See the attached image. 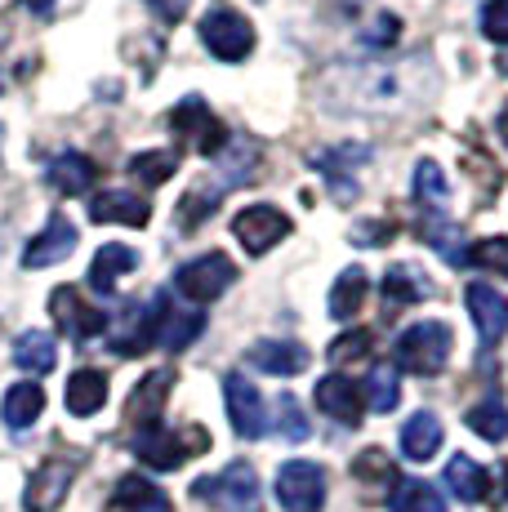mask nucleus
Segmentation results:
<instances>
[{"mask_svg":"<svg viewBox=\"0 0 508 512\" xmlns=\"http://www.w3.org/2000/svg\"><path fill=\"white\" fill-rule=\"evenodd\" d=\"M232 236L246 245V254H268L290 236V214H281L277 205H246L232 219Z\"/></svg>","mask_w":508,"mask_h":512,"instance_id":"1a4fd4ad","label":"nucleus"},{"mask_svg":"<svg viewBox=\"0 0 508 512\" xmlns=\"http://www.w3.org/2000/svg\"><path fill=\"white\" fill-rule=\"evenodd\" d=\"M468 428L477 432L482 441H504L508 437V406L500 397H486L468 410Z\"/></svg>","mask_w":508,"mask_h":512,"instance_id":"7c9ffc66","label":"nucleus"},{"mask_svg":"<svg viewBox=\"0 0 508 512\" xmlns=\"http://www.w3.org/2000/svg\"><path fill=\"white\" fill-rule=\"evenodd\" d=\"M250 366L263 370V374H281V379H290V374H304L308 370V348L295 339H263L254 343V348L246 352Z\"/></svg>","mask_w":508,"mask_h":512,"instance_id":"f3484780","label":"nucleus"},{"mask_svg":"<svg viewBox=\"0 0 508 512\" xmlns=\"http://www.w3.org/2000/svg\"><path fill=\"white\" fill-rule=\"evenodd\" d=\"M201 45L210 49L219 63H241L254 49V27L246 14H237L232 5H214L201 18Z\"/></svg>","mask_w":508,"mask_h":512,"instance_id":"39448f33","label":"nucleus"},{"mask_svg":"<svg viewBox=\"0 0 508 512\" xmlns=\"http://www.w3.org/2000/svg\"><path fill=\"white\" fill-rule=\"evenodd\" d=\"M148 5L165 18V23H179V18L188 14V0H148Z\"/></svg>","mask_w":508,"mask_h":512,"instance_id":"79ce46f5","label":"nucleus"},{"mask_svg":"<svg viewBox=\"0 0 508 512\" xmlns=\"http://www.w3.org/2000/svg\"><path fill=\"white\" fill-rule=\"evenodd\" d=\"M85 210H90L94 223H125V228H148V219H152V205L143 196L125 192V187H107Z\"/></svg>","mask_w":508,"mask_h":512,"instance_id":"dca6fc26","label":"nucleus"},{"mask_svg":"<svg viewBox=\"0 0 508 512\" xmlns=\"http://www.w3.org/2000/svg\"><path fill=\"white\" fill-rule=\"evenodd\" d=\"M134 268H139V250H130V245H121V241L99 245V254H94V263H90V290L116 294V281Z\"/></svg>","mask_w":508,"mask_h":512,"instance_id":"6ab92c4d","label":"nucleus"},{"mask_svg":"<svg viewBox=\"0 0 508 512\" xmlns=\"http://www.w3.org/2000/svg\"><path fill=\"white\" fill-rule=\"evenodd\" d=\"M495 134H500V139H504V147H508V103H504V112L495 116Z\"/></svg>","mask_w":508,"mask_h":512,"instance_id":"c03bdc74","label":"nucleus"},{"mask_svg":"<svg viewBox=\"0 0 508 512\" xmlns=\"http://www.w3.org/2000/svg\"><path fill=\"white\" fill-rule=\"evenodd\" d=\"M99 179V170H94V161L85 152H58L50 161V170H45V183L54 187L58 196H85Z\"/></svg>","mask_w":508,"mask_h":512,"instance_id":"a211bd4d","label":"nucleus"},{"mask_svg":"<svg viewBox=\"0 0 508 512\" xmlns=\"http://www.w3.org/2000/svg\"><path fill=\"white\" fill-rule=\"evenodd\" d=\"M170 388H174V370H152L139 379V388L125 397V423L130 428H156L161 423V410L170 401Z\"/></svg>","mask_w":508,"mask_h":512,"instance_id":"f8f14e48","label":"nucleus"},{"mask_svg":"<svg viewBox=\"0 0 508 512\" xmlns=\"http://www.w3.org/2000/svg\"><path fill=\"white\" fill-rule=\"evenodd\" d=\"M27 9H32V14H41V18H50L54 14V0H23Z\"/></svg>","mask_w":508,"mask_h":512,"instance_id":"37998d69","label":"nucleus"},{"mask_svg":"<svg viewBox=\"0 0 508 512\" xmlns=\"http://www.w3.org/2000/svg\"><path fill=\"white\" fill-rule=\"evenodd\" d=\"M205 330V312H170V317L161 321V334H156V343H161L165 352H183L188 343H197Z\"/></svg>","mask_w":508,"mask_h":512,"instance_id":"c85d7f7f","label":"nucleus"},{"mask_svg":"<svg viewBox=\"0 0 508 512\" xmlns=\"http://www.w3.org/2000/svg\"><path fill=\"white\" fill-rule=\"evenodd\" d=\"M112 508L116 512H170V499H165L148 477H121L116 481Z\"/></svg>","mask_w":508,"mask_h":512,"instance_id":"a878e982","label":"nucleus"},{"mask_svg":"<svg viewBox=\"0 0 508 512\" xmlns=\"http://www.w3.org/2000/svg\"><path fill=\"white\" fill-rule=\"evenodd\" d=\"M277 504L286 512H321L326 508V468L312 459H290L277 472Z\"/></svg>","mask_w":508,"mask_h":512,"instance_id":"423d86ee","label":"nucleus"},{"mask_svg":"<svg viewBox=\"0 0 508 512\" xmlns=\"http://www.w3.org/2000/svg\"><path fill=\"white\" fill-rule=\"evenodd\" d=\"M174 170H179V156L174 152H139L130 161V174L139 179L143 187H161L174 179Z\"/></svg>","mask_w":508,"mask_h":512,"instance_id":"72a5a7b5","label":"nucleus"},{"mask_svg":"<svg viewBox=\"0 0 508 512\" xmlns=\"http://www.w3.org/2000/svg\"><path fill=\"white\" fill-rule=\"evenodd\" d=\"M419 236H424L428 245H433L437 254H442L446 263H468V254H464V245H459V228L455 223H446V219H424L419 223Z\"/></svg>","mask_w":508,"mask_h":512,"instance_id":"473e14b6","label":"nucleus"},{"mask_svg":"<svg viewBox=\"0 0 508 512\" xmlns=\"http://www.w3.org/2000/svg\"><path fill=\"white\" fill-rule=\"evenodd\" d=\"M214 201H219V192H197V187H192V192L183 196V205H179V228L205 223L214 214Z\"/></svg>","mask_w":508,"mask_h":512,"instance_id":"58836bf2","label":"nucleus"},{"mask_svg":"<svg viewBox=\"0 0 508 512\" xmlns=\"http://www.w3.org/2000/svg\"><path fill=\"white\" fill-rule=\"evenodd\" d=\"M130 450L143 459L148 468L156 472H174V468H183L197 450H210V437H205L201 428H183V432H174V428H143V432H134V441H130Z\"/></svg>","mask_w":508,"mask_h":512,"instance_id":"7ed1b4c3","label":"nucleus"},{"mask_svg":"<svg viewBox=\"0 0 508 512\" xmlns=\"http://www.w3.org/2000/svg\"><path fill=\"white\" fill-rule=\"evenodd\" d=\"M223 406H228L232 432L246 441H259L268 432V406H263L259 388L246 379V374H228L223 379Z\"/></svg>","mask_w":508,"mask_h":512,"instance_id":"6e6552de","label":"nucleus"},{"mask_svg":"<svg viewBox=\"0 0 508 512\" xmlns=\"http://www.w3.org/2000/svg\"><path fill=\"white\" fill-rule=\"evenodd\" d=\"M482 36L495 45H508V0H491L482 9Z\"/></svg>","mask_w":508,"mask_h":512,"instance_id":"ea45409f","label":"nucleus"},{"mask_svg":"<svg viewBox=\"0 0 508 512\" xmlns=\"http://www.w3.org/2000/svg\"><path fill=\"white\" fill-rule=\"evenodd\" d=\"M353 472H357L361 481H366V486H375V481H384L388 490L397 486V468L388 464V455H384V450H361V455H357V464H353Z\"/></svg>","mask_w":508,"mask_h":512,"instance_id":"f704fd0d","label":"nucleus"},{"mask_svg":"<svg viewBox=\"0 0 508 512\" xmlns=\"http://www.w3.org/2000/svg\"><path fill=\"white\" fill-rule=\"evenodd\" d=\"M410 192H415V201H424L428 210H442L446 196H451V183H446V174H442V165L437 161H419Z\"/></svg>","mask_w":508,"mask_h":512,"instance_id":"2f4dec72","label":"nucleus"},{"mask_svg":"<svg viewBox=\"0 0 508 512\" xmlns=\"http://www.w3.org/2000/svg\"><path fill=\"white\" fill-rule=\"evenodd\" d=\"M370 348H375V334L370 330H348V334H339V339L330 343V361H335V366H348V361L366 357Z\"/></svg>","mask_w":508,"mask_h":512,"instance_id":"e433bc0d","label":"nucleus"},{"mask_svg":"<svg viewBox=\"0 0 508 512\" xmlns=\"http://www.w3.org/2000/svg\"><path fill=\"white\" fill-rule=\"evenodd\" d=\"M388 512H446V499L428 481L397 477V486L388 490Z\"/></svg>","mask_w":508,"mask_h":512,"instance_id":"bb28decb","label":"nucleus"},{"mask_svg":"<svg viewBox=\"0 0 508 512\" xmlns=\"http://www.w3.org/2000/svg\"><path fill=\"white\" fill-rule=\"evenodd\" d=\"M76 250V228L67 214H50V223H45L41 232L27 241L23 250V268L36 272V268H54V263H63L67 254Z\"/></svg>","mask_w":508,"mask_h":512,"instance_id":"ddd939ff","label":"nucleus"},{"mask_svg":"<svg viewBox=\"0 0 508 512\" xmlns=\"http://www.w3.org/2000/svg\"><path fill=\"white\" fill-rule=\"evenodd\" d=\"M107 406V374L103 370H76L67 379V410L76 419H90Z\"/></svg>","mask_w":508,"mask_h":512,"instance_id":"412c9836","label":"nucleus"},{"mask_svg":"<svg viewBox=\"0 0 508 512\" xmlns=\"http://www.w3.org/2000/svg\"><path fill=\"white\" fill-rule=\"evenodd\" d=\"M370 294V277L361 268H344L330 285V317L335 321H353L361 312V299Z\"/></svg>","mask_w":508,"mask_h":512,"instance_id":"393cba45","label":"nucleus"},{"mask_svg":"<svg viewBox=\"0 0 508 512\" xmlns=\"http://www.w3.org/2000/svg\"><path fill=\"white\" fill-rule=\"evenodd\" d=\"M170 130L188 147H197L201 156H214L223 143H228V134H223V125L210 116L205 98H183V103L170 112Z\"/></svg>","mask_w":508,"mask_h":512,"instance_id":"9d476101","label":"nucleus"},{"mask_svg":"<svg viewBox=\"0 0 508 512\" xmlns=\"http://www.w3.org/2000/svg\"><path fill=\"white\" fill-rule=\"evenodd\" d=\"M14 361H18V370H27V374L54 370V361H58V339H54L50 330H27V334H18V339H14Z\"/></svg>","mask_w":508,"mask_h":512,"instance_id":"b1692460","label":"nucleus"},{"mask_svg":"<svg viewBox=\"0 0 508 512\" xmlns=\"http://www.w3.org/2000/svg\"><path fill=\"white\" fill-rule=\"evenodd\" d=\"M317 406L335 423H344V428H357L361 415H366V397H361V388L348 374H326L317 383Z\"/></svg>","mask_w":508,"mask_h":512,"instance_id":"2eb2a0df","label":"nucleus"},{"mask_svg":"<svg viewBox=\"0 0 508 512\" xmlns=\"http://www.w3.org/2000/svg\"><path fill=\"white\" fill-rule=\"evenodd\" d=\"M468 259H473L482 272H500V277H508V236H491V241H477Z\"/></svg>","mask_w":508,"mask_h":512,"instance_id":"4c0bfd02","label":"nucleus"},{"mask_svg":"<svg viewBox=\"0 0 508 512\" xmlns=\"http://www.w3.org/2000/svg\"><path fill=\"white\" fill-rule=\"evenodd\" d=\"M192 499H205L219 512H259L263 508V486H259V472H254L246 459L228 464L214 477H197L192 481Z\"/></svg>","mask_w":508,"mask_h":512,"instance_id":"f257e3e1","label":"nucleus"},{"mask_svg":"<svg viewBox=\"0 0 508 512\" xmlns=\"http://www.w3.org/2000/svg\"><path fill=\"white\" fill-rule=\"evenodd\" d=\"M72 477H76V464H67V459H50V464H41L32 477H27L23 508L27 512H54L67 499V490H72Z\"/></svg>","mask_w":508,"mask_h":512,"instance_id":"4468645a","label":"nucleus"},{"mask_svg":"<svg viewBox=\"0 0 508 512\" xmlns=\"http://www.w3.org/2000/svg\"><path fill=\"white\" fill-rule=\"evenodd\" d=\"M451 326L446 321H415L397 334L393 357L397 366L410 374H442L446 361H451Z\"/></svg>","mask_w":508,"mask_h":512,"instance_id":"f03ea898","label":"nucleus"},{"mask_svg":"<svg viewBox=\"0 0 508 512\" xmlns=\"http://www.w3.org/2000/svg\"><path fill=\"white\" fill-rule=\"evenodd\" d=\"M45 410V392L41 383H14V388L5 392V401H0V419L9 423L14 432H27L36 419H41Z\"/></svg>","mask_w":508,"mask_h":512,"instance_id":"4be33fe9","label":"nucleus"},{"mask_svg":"<svg viewBox=\"0 0 508 512\" xmlns=\"http://www.w3.org/2000/svg\"><path fill=\"white\" fill-rule=\"evenodd\" d=\"M379 290H384L388 303H419L428 294V281L419 268H410V263H393V268L384 272V281H379Z\"/></svg>","mask_w":508,"mask_h":512,"instance_id":"cd10ccee","label":"nucleus"},{"mask_svg":"<svg viewBox=\"0 0 508 512\" xmlns=\"http://www.w3.org/2000/svg\"><path fill=\"white\" fill-rule=\"evenodd\" d=\"M437 450H442V419L433 410H415L402 423V455L410 464H428Z\"/></svg>","mask_w":508,"mask_h":512,"instance_id":"aec40b11","label":"nucleus"},{"mask_svg":"<svg viewBox=\"0 0 508 512\" xmlns=\"http://www.w3.org/2000/svg\"><path fill=\"white\" fill-rule=\"evenodd\" d=\"M464 303H468V312H473V326H477L482 348H495V343L508 334V299L495 290V285L473 281L464 290Z\"/></svg>","mask_w":508,"mask_h":512,"instance_id":"9b49d317","label":"nucleus"},{"mask_svg":"<svg viewBox=\"0 0 508 512\" xmlns=\"http://www.w3.org/2000/svg\"><path fill=\"white\" fill-rule=\"evenodd\" d=\"M397 228L388 219H366V223H357L353 228V245H361V250H370V245H388V236H393Z\"/></svg>","mask_w":508,"mask_h":512,"instance_id":"a19ab883","label":"nucleus"},{"mask_svg":"<svg viewBox=\"0 0 508 512\" xmlns=\"http://www.w3.org/2000/svg\"><path fill=\"white\" fill-rule=\"evenodd\" d=\"M446 490L459 499V504H482L486 490H491V477H486L482 464H473L468 455H455L446 464Z\"/></svg>","mask_w":508,"mask_h":512,"instance_id":"5701e85b","label":"nucleus"},{"mask_svg":"<svg viewBox=\"0 0 508 512\" xmlns=\"http://www.w3.org/2000/svg\"><path fill=\"white\" fill-rule=\"evenodd\" d=\"M366 406L375 410V415H388V410H397V401H402V383H397V370L393 366H375L366 379Z\"/></svg>","mask_w":508,"mask_h":512,"instance_id":"c756f323","label":"nucleus"},{"mask_svg":"<svg viewBox=\"0 0 508 512\" xmlns=\"http://www.w3.org/2000/svg\"><path fill=\"white\" fill-rule=\"evenodd\" d=\"M277 410H281L277 428H281V437H286V441H308L312 437V423L304 415V406H299V397H290V392H286V397L277 401Z\"/></svg>","mask_w":508,"mask_h":512,"instance_id":"c9c22d12","label":"nucleus"},{"mask_svg":"<svg viewBox=\"0 0 508 512\" xmlns=\"http://www.w3.org/2000/svg\"><path fill=\"white\" fill-rule=\"evenodd\" d=\"M50 317H54V326L63 330L67 339H76V343L99 339V334L107 330V312L94 308L76 285H58V290L50 294Z\"/></svg>","mask_w":508,"mask_h":512,"instance_id":"0eeeda50","label":"nucleus"},{"mask_svg":"<svg viewBox=\"0 0 508 512\" xmlns=\"http://www.w3.org/2000/svg\"><path fill=\"white\" fill-rule=\"evenodd\" d=\"M232 281H237V268H232V259L219 254V250L197 254V259L179 263V272H174V290H179L192 308L223 299V294L232 290Z\"/></svg>","mask_w":508,"mask_h":512,"instance_id":"20e7f679","label":"nucleus"}]
</instances>
